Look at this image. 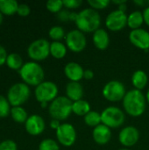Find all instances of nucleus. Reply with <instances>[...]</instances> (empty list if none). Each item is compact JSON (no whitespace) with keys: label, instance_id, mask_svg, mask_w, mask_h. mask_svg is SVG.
Listing matches in <instances>:
<instances>
[{"label":"nucleus","instance_id":"obj_23","mask_svg":"<svg viewBox=\"0 0 149 150\" xmlns=\"http://www.w3.org/2000/svg\"><path fill=\"white\" fill-rule=\"evenodd\" d=\"M67 54V46L61 41L50 43V54L55 59H62Z\"/></svg>","mask_w":149,"mask_h":150},{"label":"nucleus","instance_id":"obj_22","mask_svg":"<svg viewBox=\"0 0 149 150\" xmlns=\"http://www.w3.org/2000/svg\"><path fill=\"white\" fill-rule=\"evenodd\" d=\"M144 22L143 13L140 11H135L130 13L127 17V25L132 29H139Z\"/></svg>","mask_w":149,"mask_h":150},{"label":"nucleus","instance_id":"obj_9","mask_svg":"<svg viewBox=\"0 0 149 150\" xmlns=\"http://www.w3.org/2000/svg\"><path fill=\"white\" fill-rule=\"evenodd\" d=\"M126 87L119 81H110L108 82L103 89L104 98L110 102H119L123 100L126 96Z\"/></svg>","mask_w":149,"mask_h":150},{"label":"nucleus","instance_id":"obj_45","mask_svg":"<svg viewBox=\"0 0 149 150\" xmlns=\"http://www.w3.org/2000/svg\"><path fill=\"white\" fill-rule=\"evenodd\" d=\"M3 19H4V15H3L2 12L0 11V25H1L2 22H3Z\"/></svg>","mask_w":149,"mask_h":150},{"label":"nucleus","instance_id":"obj_15","mask_svg":"<svg viewBox=\"0 0 149 150\" xmlns=\"http://www.w3.org/2000/svg\"><path fill=\"white\" fill-rule=\"evenodd\" d=\"M140 139V133L138 129L133 126L124 127L119 135V142L125 147L134 146Z\"/></svg>","mask_w":149,"mask_h":150},{"label":"nucleus","instance_id":"obj_16","mask_svg":"<svg viewBox=\"0 0 149 150\" xmlns=\"http://www.w3.org/2000/svg\"><path fill=\"white\" fill-rule=\"evenodd\" d=\"M84 69L77 62H71L64 67V74L70 80V82H79L83 78Z\"/></svg>","mask_w":149,"mask_h":150},{"label":"nucleus","instance_id":"obj_1","mask_svg":"<svg viewBox=\"0 0 149 150\" xmlns=\"http://www.w3.org/2000/svg\"><path fill=\"white\" fill-rule=\"evenodd\" d=\"M146 97L138 90H131L126 92L123 98V106L127 114L133 117L142 115L146 110Z\"/></svg>","mask_w":149,"mask_h":150},{"label":"nucleus","instance_id":"obj_3","mask_svg":"<svg viewBox=\"0 0 149 150\" xmlns=\"http://www.w3.org/2000/svg\"><path fill=\"white\" fill-rule=\"evenodd\" d=\"M19 76L25 84L28 86H38L44 82V69L36 62H27L24 63L22 68L18 70Z\"/></svg>","mask_w":149,"mask_h":150},{"label":"nucleus","instance_id":"obj_44","mask_svg":"<svg viewBox=\"0 0 149 150\" xmlns=\"http://www.w3.org/2000/svg\"><path fill=\"white\" fill-rule=\"evenodd\" d=\"M47 105H48V103H46V102H44V103H40V105H41V107H42V108H46V107L47 106Z\"/></svg>","mask_w":149,"mask_h":150},{"label":"nucleus","instance_id":"obj_46","mask_svg":"<svg viewBox=\"0 0 149 150\" xmlns=\"http://www.w3.org/2000/svg\"><path fill=\"white\" fill-rule=\"evenodd\" d=\"M146 99H147V101L149 103V90L148 91V92H147V95H146Z\"/></svg>","mask_w":149,"mask_h":150},{"label":"nucleus","instance_id":"obj_28","mask_svg":"<svg viewBox=\"0 0 149 150\" xmlns=\"http://www.w3.org/2000/svg\"><path fill=\"white\" fill-rule=\"evenodd\" d=\"M48 35L54 41H60L64 38L65 31L60 25H54L50 28L48 32Z\"/></svg>","mask_w":149,"mask_h":150},{"label":"nucleus","instance_id":"obj_36","mask_svg":"<svg viewBox=\"0 0 149 150\" xmlns=\"http://www.w3.org/2000/svg\"><path fill=\"white\" fill-rule=\"evenodd\" d=\"M83 4L82 0H64L63 5L68 9H76Z\"/></svg>","mask_w":149,"mask_h":150},{"label":"nucleus","instance_id":"obj_41","mask_svg":"<svg viewBox=\"0 0 149 150\" xmlns=\"http://www.w3.org/2000/svg\"><path fill=\"white\" fill-rule=\"evenodd\" d=\"M133 3L135 4H138V5H140V6H141V7H148L149 6V1L148 0H139V1H133Z\"/></svg>","mask_w":149,"mask_h":150},{"label":"nucleus","instance_id":"obj_37","mask_svg":"<svg viewBox=\"0 0 149 150\" xmlns=\"http://www.w3.org/2000/svg\"><path fill=\"white\" fill-rule=\"evenodd\" d=\"M7 56H8V54H7L5 48L2 45H0V67L3 66L6 62Z\"/></svg>","mask_w":149,"mask_h":150},{"label":"nucleus","instance_id":"obj_31","mask_svg":"<svg viewBox=\"0 0 149 150\" xmlns=\"http://www.w3.org/2000/svg\"><path fill=\"white\" fill-rule=\"evenodd\" d=\"M39 150H60V148L54 140L45 139L40 143Z\"/></svg>","mask_w":149,"mask_h":150},{"label":"nucleus","instance_id":"obj_26","mask_svg":"<svg viewBox=\"0 0 149 150\" xmlns=\"http://www.w3.org/2000/svg\"><path fill=\"white\" fill-rule=\"evenodd\" d=\"M11 116L17 123H25L28 119L26 110L22 106H14L11 109Z\"/></svg>","mask_w":149,"mask_h":150},{"label":"nucleus","instance_id":"obj_13","mask_svg":"<svg viewBox=\"0 0 149 150\" xmlns=\"http://www.w3.org/2000/svg\"><path fill=\"white\" fill-rule=\"evenodd\" d=\"M129 40L134 47L145 51L149 50V32L147 30L142 28L132 30L129 33Z\"/></svg>","mask_w":149,"mask_h":150},{"label":"nucleus","instance_id":"obj_25","mask_svg":"<svg viewBox=\"0 0 149 150\" xmlns=\"http://www.w3.org/2000/svg\"><path fill=\"white\" fill-rule=\"evenodd\" d=\"M5 64L7 65V67L9 69L18 71L22 68V66L24 65V62H23L22 57L18 54L11 53V54H8Z\"/></svg>","mask_w":149,"mask_h":150},{"label":"nucleus","instance_id":"obj_8","mask_svg":"<svg viewBox=\"0 0 149 150\" xmlns=\"http://www.w3.org/2000/svg\"><path fill=\"white\" fill-rule=\"evenodd\" d=\"M36 100L40 103H49L54 101L58 95L57 85L51 81H44L38 86L34 91Z\"/></svg>","mask_w":149,"mask_h":150},{"label":"nucleus","instance_id":"obj_10","mask_svg":"<svg viewBox=\"0 0 149 150\" xmlns=\"http://www.w3.org/2000/svg\"><path fill=\"white\" fill-rule=\"evenodd\" d=\"M66 46L68 49L75 53L83 51L87 45V40L83 32L78 29L72 30L65 36Z\"/></svg>","mask_w":149,"mask_h":150},{"label":"nucleus","instance_id":"obj_47","mask_svg":"<svg viewBox=\"0 0 149 150\" xmlns=\"http://www.w3.org/2000/svg\"><path fill=\"white\" fill-rule=\"evenodd\" d=\"M119 150H130V149H119Z\"/></svg>","mask_w":149,"mask_h":150},{"label":"nucleus","instance_id":"obj_39","mask_svg":"<svg viewBox=\"0 0 149 150\" xmlns=\"http://www.w3.org/2000/svg\"><path fill=\"white\" fill-rule=\"evenodd\" d=\"M143 13V18H144V22L147 24V25L149 26V6L145 8L144 11L142 12Z\"/></svg>","mask_w":149,"mask_h":150},{"label":"nucleus","instance_id":"obj_21","mask_svg":"<svg viewBox=\"0 0 149 150\" xmlns=\"http://www.w3.org/2000/svg\"><path fill=\"white\" fill-rule=\"evenodd\" d=\"M18 5L16 0H0V11L4 16H11L17 13Z\"/></svg>","mask_w":149,"mask_h":150},{"label":"nucleus","instance_id":"obj_11","mask_svg":"<svg viewBox=\"0 0 149 150\" xmlns=\"http://www.w3.org/2000/svg\"><path fill=\"white\" fill-rule=\"evenodd\" d=\"M56 138L62 146L70 147L76 142V131L73 125L63 123L56 130Z\"/></svg>","mask_w":149,"mask_h":150},{"label":"nucleus","instance_id":"obj_29","mask_svg":"<svg viewBox=\"0 0 149 150\" xmlns=\"http://www.w3.org/2000/svg\"><path fill=\"white\" fill-rule=\"evenodd\" d=\"M11 105H10L7 98L0 95V118H5L11 113Z\"/></svg>","mask_w":149,"mask_h":150},{"label":"nucleus","instance_id":"obj_30","mask_svg":"<svg viewBox=\"0 0 149 150\" xmlns=\"http://www.w3.org/2000/svg\"><path fill=\"white\" fill-rule=\"evenodd\" d=\"M63 6V1L61 0H49L46 4L47 9L53 13H59Z\"/></svg>","mask_w":149,"mask_h":150},{"label":"nucleus","instance_id":"obj_27","mask_svg":"<svg viewBox=\"0 0 149 150\" xmlns=\"http://www.w3.org/2000/svg\"><path fill=\"white\" fill-rule=\"evenodd\" d=\"M84 122L87 126L96 127L101 124V113L96 111H90L84 116Z\"/></svg>","mask_w":149,"mask_h":150},{"label":"nucleus","instance_id":"obj_33","mask_svg":"<svg viewBox=\"0 0 149 150\" xmlns=\"http://www.w3.org/2000/svg\"><path fill=\"white\" fill-rule=\"evenodd\" d=\"M76 15H77V13H76V12H70V11H68L67 10L61 11L59 13H57L58 18L61 21H63V22H66L68 20H73V21H75L76 18Z\"/></svg>","mask_w":149,"mask_h":150},{"label":"nucleus","instance_id":"obj_6","mask_svg":"<svg viewBox=\"0 0 149 150\" xmlns=\"http://www.w3.org/2000/svg\"><path fill=\"white\" fill-rule=\"evenodd\" d=\"M27 54L32 62H40L50 54V43L46 39L33 40L27 47Z\"/></svg>","mask_w":149,"mask_h":150},{"label":"nucleus","instance_id":"obj_32","mask_svg":"<svg viewBox=\"0 0 149 150\" xmlns=\"http://www.w3.org/2000/svg\"><path fill=\"white\" fill-rule=\"evenodd\" d=\"M109 0H89L88 4L94 10H103L110 4Z\"/></svg>","mask_w":149,"mask_h":150},{"label":"nucleus","instance_id":"obj_40","mask_svg":"<svg viewBox=\"0 0 149 150\" xmlns=\"http://www.w3.org/2000/svg\"><path fill=\"white\" fill-rule=\"evenodd\" d=\"M61 122L60 120H52L51 122H50V127L52 129H54L55 131L59 128V127L61 126Z\"/></svg>","mask_w":149,"mask_h":150},{"label":"nucleus","instance_id":"obj_42","mask_svg":"<svg viewBox=\"0 0 149 150\" xmlns=\"http://www.w3.org/2000/svg\"><path fill=\"white\" fill-rule=\"evenodd\" d=\"M118 10H119V11H121L123 12H126V3L119 5V9Z\"/></svg>","mask_w":149,"mask_h":150},{"label":"nucleus","instance_id":"obj_24","mask_svg":"<svg viewBox=\"0 0 149 150\" xmlns=\"http://www.w3.org/2000/svg\"><path fill=\"white\" fill-rule=\"evenodd\" d=\"M90 111H91L90 105L86 100L81 99V100L73 102L72 104V112H74L76 115L84 117Z\"/></svg>","mask_w":149,"mask_h":150},{"label":"nucleus","instance_id":"obj_5","mask_svg":"<svg viewBox=\"0 0 149 150\" xmlns=\"http://www.w3.org/2000/svg\"><path fill=\"white\" fill-rule=\"evenodd\" d=\"M31 90L25 83H16L12 84L7 91V99L11 105L21 106L30 98Z\"/></svg>","mask_w":149,"mask_h":150},{"label":"nucleus","instance_id":"obj_14","mask_svg":"<svg viewBox=\"0 0 149 150\" xmlns=\"http://www.w3.org/2000/svg\"><path fill=\"white\" fill-rule=\"evenodd\" d=\"M46 124L43 118L40 115L33 114L28 117L25 123V129L30 135L37 136L43 133L45 130Z\"/></svg>","mask_w":149,"mask_h":150},{"label":"nucleus","instance_id":"obj_43","mask_svg":"<svg viewBox=\"0 0 149 150\" xmlns=\"http://www.w3.org/2000/svg\"><path fill=\"white\" fill-rule=\"evenodd\" d=\"M112 3L115 4L120 5V4H124V3H126V0H120V1H112Z\"/></svg>","mask_w":149,"mask_h":150},{"label":"nucleus","instance_id":"obj_18","mask_svg":"<svg viewBox=\"0 0 149 150\" xmlns=\"http://www.w3.org/2000/svg\"><path fill=\"white\" fill-rule=\"evenodd\" d=\"M92 40L95 47L99 50H105L110 44L109 34L105 29L102 28H99L93 33Z\"/></svg>","mask_w":149,"mask_h":150},{"label":"nucleus","instance_id":"obj_20","mask_svg":"<svg viewBox=\"0 0 149 150\" xmlns=\"http://www.w3.org/2000/svg\"><path fill=\"white\" fill-rule=\"evenodd\" d=\"M148 83V77L145 71L143 70H136L132 76V83L135 90L141 91L143 90Z\"/></svg>","mask_w":149,"mask_h":150},{"label":"nucleus","instance_id":"obj_35","mask_svg":"<svg viewBox=\"0 0 149 150\" xmlns=\"http://www.w3.org/2000/svg\"><path fill=\"white\" fill-rule=\"evenodd\" d=\"M31 12L30 6L26 4H20L18 8L17 14H18L20 17H27Z\"/></svg>","mask_w":149,"mask_h":150},{"label":"nucleus","instance_id":"obj_7","mask_svg":"<svg viewBox=\"0 0 149 150\" xmlns=\"http://www.w3.org/2000/svg\"><path fill=\"white\" fill-rule=\"evenodd\" d=\"M102 124L109 128H118L125 122V113L115 106H109L101 112Z\"/></svg>","mask_w":149,"mask_h":150},{"label":"nucleus","instance_id":"obj_38","mask_svg":"<svg viewBox=\"0 0 149 150\" xmlns=\"http://www.w3.org/2000/svg\"><path fill=\"white\" fill-rule=\"evenodd\" d=\"M94 77V73L92 70L90 69H85L84 73H83V78L87 79V80H90Z\"/></svg>","mask_w":149,"mask_h":150},{"label":"nucleus","instance_id":"obj_4","mask_svg":"<svg viewBox=\"0 0 149 150\" xmlns=\"http://www.w3.org/2000/svg\"><path fill=\"white\" fill-rule=\"evenodd\" d=\"M72 104L73 102L67 97H57L48 106L49 115L53 120H65L72 112Z\"/></svg>","mask_w":149,"mask_h":150},{"label":"nucleus","instance_id":"obj_12","mask_svg":"<svg viewBox=\"0 0 149 150\" xmlns=\"http://www.w3.org/2000/svg\"><path fill=\"white\" fill-rule=\"evenodd\" d=\"M106 27L113 32H118L127 25V15L119 10H115L112 11L105 19Z\"/></svg>","mask_w":149,"mask_h":150},{"label":"nucleus","instance_id":"obj_17","mask_svg":"<svg viewBox=\"0 0 149 150\" xmlns=\"http://www.w3.org/2000/svg\"><path fill=\"white\" fill-rule=\"evenodd\" d=\"M92 137L96 143L99 145H105L108 143L112 138L111 128L105 126L104 124H100L97 127H94L92 132Z\"/></svg>","mask_w":149,"mask_h":150},{"label":"nucleus","instance_id":"obj_2","mask_svg":"<svg viewBox=\"0 0 149 150\" xmlns=\"http://www.w3.org/2000/svg\"><path fill=\"white\" fill-rule=\"evenodd\" d=\"M75 23L78 30L81 32L94 33L99 29L101 18L96 10L92 8H87L77 13Z\"/></svg>","mask_w":149,"mask_h":150},{"label":"nucleus","instance_id":"obj_34","mask_svg":"<svg viewBox=\"0 0 149 150\" xmlns=\"http://www.w3.org/2000/svg\"><path fill=\"white\" fill-rule=\"evenodd\" d=\"M0 150H18V146L12 140H4L0 142Z\"/></svg>","mask_w":149,"mask_h":150},{"label":"nucleus","instance_id":"obj_19","mask_svg":"<svg viewBox=\"0 0 149 150\" xmlns=\"http://www.w3.org/2000/svg\"><path fill=\"white\" fill-rule=\"evenodd\" d=\"M67 98L72 102L81 100L83 97V88L78 82H69L66 86Z\"/></svg>","mask_w":149,"mask_h":150}]
</instances>
